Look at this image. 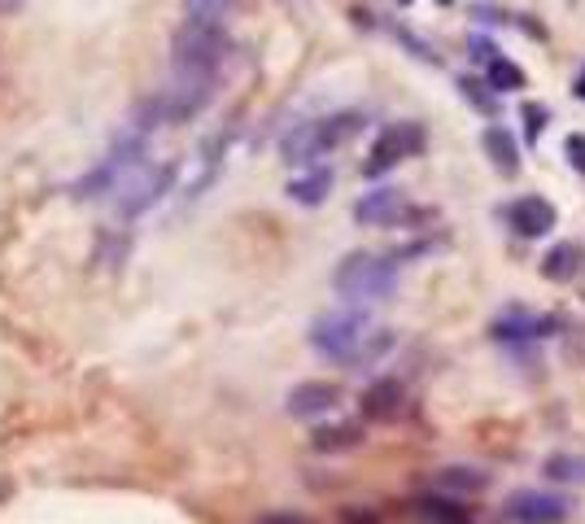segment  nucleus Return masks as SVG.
<instances>
[{
	"mask_svg": "<svg viewBox=\"0 0 585 524\" xmlns=\"http://www.w3.org/2000/svg\"><path fill=\"white\" fill-rule=\"evenodd\" d=\"M433 490L441 494H459V498H476V494H485L489 490V472L481 468H441L433 472Z\"/></svg>",
	"mask_w": 585,
	"mask_h": 524,
	"instance_id": "nucleus-15",
	"label": "nucleus"
},
{
	"mask_svg": "<svg viewBox=\"0 0 585 524\" xmlns=\"http://www.w3.org/2000/svg\"><path fill=\"white\" fill-rule=\"evenodd\" d=\"M564 158H568L572 171L585 175V131H572V136L564 140Z\"/></svg>",
	"mask_w": 585,
	"mask_h": 524,
	"instance_id": "nucleus-26",
	"label": "nucleus"
},
{
	"mask_svg": "<svg viewBox=\"0 0 585 524\" xmlns=\"http://www.w3.org/2000/svg\"><path fill=\"white\" fill-rule=\"evenodd\" d=\"M572 516V498L551 490H516L507 498L511 524H564Z\"/></svg>",
	"mask_w": 585,
	"mask_h": 524,
	"instance_id": "nucleus-8",
	"label": "nucleus"
},
{
	"mask_svg": "<svg viewBox=\"0 0 585 524\" xmlns=\"http://www.w3.org/2000/svg\"><path fill=\"white\" fill-rule=\"evenodd\" d=\"M236 5V0H184L188 18L193 22H223V14Z\"/></svg>",
	"mask_w": 585,
	"mask_h": 524,
	"instance_id": "nucleus-24",
	"label": "nucleus"
},
{
	"mask_svg": "<svg viewBox=\"0 0 585 524\" xmlns=\"http://www.w3.org/2000/svg\"><path fill=\"white\" fill-rule=\"evenodd\" d=\"M572 88H577V97L585 101V70H581V79H577V83H572Z\"/></svg>",
	"mask_w": 585,
	"mask_h": 524,
	"instance_id": "nucleus-29",
	"label": "nucleus"
},
{
	"mask_svg": "<svg viewBox=\"0 0 585 524\" xmlns=\"http://www.w3.org/2000/svg\"><path fill=\"white\" fill-rule=\"evenodd\" d=\"M524 136L529 140H537L546 131V123H551V110H546V105H537V101H524Z\"/></svg>",
	"mask_w": 585,
	"mask_h": 524,
	"instance_id": "nucleus-25",
	"label": "nucleus"
},
{
	"mask_svg": "<svg viewBox=\"0 0 585 524\" xmlns=\"http://www.w3.org/2000/svg\"><path fill=\"white\" fill-rule=\"evenodd\" d=\"M402 402H407V389H402V380L398 376H380L372 380V385L363 389V420H376V424H385L393 420V415L402 411Z\"/></svg>",
	"mask_w": 585,
	"mask_h": 524,
	"instance_id": "nucleus-12",
	"label": "nucleus"
},
{
	"mask_svg": "<svg viewBox=\"0 0 585 524\" xmlns=\"http://www.w3.org/2000/svg\"><path fill=\"white\" fill-rule=\"evenodd\" d=\"M232 40L223 22H179L171 35V66L175 79H214V70L228 62Z\"/></svg>",
	"mask_w": 585,
	"mask_h": 524,
	"instance_id": "nucleus-1",
	"label": "nucleus"
},
{
	"mask_svg": "<svg viewBox=\"0 0 585 524\" xmlns=\"http://www.w3.org/2000/svg\"><path fill=\"white\" fill-rule=\"evenodd\" d=\"M337 402H341V385H332V380H302V385L289 389L284 411L293 420H315V415H328Z\"/></svg>",
	"mask_w": 585,
	"mask_h": 524,
	"instance_id": "nucleus-10",
	"label": "nucleus"
},
{
	"mask_svg": "<svg viewBox=\"0 0 585 524\" xmlns=\"http://www.w3.org/2000/svg\"><path fill=\"white\" fill-rule=\"evenodd\" d=\"M389 350H393V332H385V328H380V332H367V337L358 341V350H354L345 363L363 367V363H376L380 354H389Z\"/></svg>",
	"mask_w": 585,
	"mask_h": 524,
	"instance_id": "nucleus-21",
	"label": "nucleus"
},
{
	"mask_svg": "<svg viewBox=\"0 0 585 524\" xmlns=\"http://www.w3.org/2000/svg\"><path fill=\"white\" fill-rule=\"evenodd\" d=\"M455 88H459V97L468 101V105H476V110H481V114H494V101H498V97L485 88L481 79H468V75H463V79L455 83Z\"/></svg>",
	"mask_w": 585,
	"mask_h": 524,
	"instance_id": "nucleus-23",
	"label": "nucleus"
},
{
	"mask_svg": "<svg viewBox=\"0 0 585 524\" xmlns=\"http://www.w3.org/2000/svg\"><path fill=\"white\" fill-rule=\"evenodd\" d=\"M559 324L546 315H507L494 324V337H551Z\"/></svg>",
	"mask_w": 585,
	"mask_h": 524,
	"instance_id": "nucleus-19",
	"label": "nucleus"
},
{
	"mask_svg": "<svg viewBox=\"0 0 585 524\" xmlns=\"http://www.w3.org/2000/svg\"><path fill=\"white\" fill-rule=\"evenodd\" d=\"M367 118L358 110H341V114H328V118H315V123H302L293 127L289 136L280 140V153L289 166H310L315 158H324V153L341 149L345 140H354L358 131H363Z\"/></svg>",
	"mask_w": 585,
	"mask_h": 524,
	"instance_id": "nucleus-2",
	"label": "nucleus"
},
{
	"mask_svg": "<svg viewBox=\"0 0 585 524\" xmlns=\"http://www.w3.org/2000/svg\"><path fill=\"white\" fill-rule=\"evenodd\" d=\"M367 337V311L363 306H345V311H328L310 324V345L324 359H350L358 341Z\"/></svg>",
	"mask_w": 585,
	"mask_h": 524,
	"instance_id": "nucleus-4",
	"label": "nucleus"
},
{
	"mask_svg": "<svg viewBox=\"0 0 585 524\" xmlns=\"http://www.w3.org/2000/svg\"><path fill=\"white\" fill-rule=\"evenodd\" d=\"M524 83H529V75H524L520 62H511V57H489L485 62V88L494 92V97H503V92H520Z\"/></svg>",
	"mask_w": 585,
	"mask_h": 524,
	"instance_id": "nucleus-18",
	"label": "nucleus"
},
{
	"mask_svg": "<svg viewBox=\"0 0 585 524\" xmlns=\"http://www.w3.org/2000/svg\"><path fill=\"white\" fill-rule=\"evenodd\" d=\"M22 0H0V14H18Z\"/></svg>",
	"mask_w": 585,
	"mask_h": 524,
	"instance_id": "nucleus-28",
	"label": "nucleus"
},
{
	"mask_svg": "<svg viewBox=\"0 0 585 524\" xmlns=\"http://www.w3.org/2000/svg\"><path fill=\"white\" fill-rule=\"evenodd\" d=\"M358 442H363V424H324L310 433V446L319 450V455H341V450H354Z\"/></svg>",
	"mask_w": 585,
	"mask_h": 524,
	"instance_id": "nucleus-16",
	"label": "nucleus"
},
{
	"mask_svg": "<svg viewBox=\"0 0 585 524\" xmlns=\"http://www.w3.org/2000/svg\"><path fill=\"white\" fill-rule=\"evenodd\" d=\"M546 476L551 481H585V459H577V455H551L546 459Z\"/></svg>",
	"mask_w": 585,
	"mask_h": 524,
	"instance_id": "nucleus-22",
	"label": "nucleus"
},
{
	"mask_svg": "<svg viewBox=\"0 0 585 524\" xmlns=\"http://www.w3.org/2000/svg\"><path fill=\"white\" fill-rule=\"evenodd\" d=\"M415 153H424V127L420 123H393L376 136V145L363 162V175L367 180H380L385 171H393L402 158H415Z\"/></svg>",
	"mask_w": 585,
	"mask_h": 524,
	"instance_id": "nucleus-7",
	"label": "nucleus"
},
{
	"mask_svg": "<svg viewBox=\"0 0 585 524\" xmlns=\"http://www.w3.org/2000/svg\"><path fill=\"white\" fill-rule=\"evenodd\" d=\"M145 162V136H127V140H118V145L110 149V158H105L97 171H88L83 180L75 184V197L79 201H97V197H110L118 184L127 180L136 166Z\"/></svg>",
	"mask_w": 585,
	"mask_h": 524,
	"instance_id": "nucleus-5",
	"label": "nucleus"
},
{
	"mask_svg": "<svg viewBox=\"0 0 585 524\" xmlns=\"http://www.w3.org/2000/svg\"><path fill=\"white\" fill-rule=\"evenodd\" d=\"M175 184V166L171 162H162V166H149V162H140L136 171L127 175L123 184L114 188V210L123 214V219H136V214H145L153 201H162V193Z\"/></svg>",
	"mask_w": 585,
	"mask_h": 524,
	"instance_id": "nucleus-6",
	"label": "nucleus"
},
{
	"mask_svg": "<svg viewBox=\"0 0 585 524\" xmlns=\"http://www.w3.org/2000/svg\"><path fill=\"white\" fill-rule=\"evenodd\" d=\"M332 289H337L350 306L363 302H385V297L398 289V267L380 254H350L332 276Z\"/></svg>",
	"mask_w": 585,
	"mask_h": 524,
	"instance_id": "nucleus-3",
	"label": "nucleus"
},
{
	"mask_svg": "<svg viewBox=\"0 0 585 524\" xmlns=\"http://www.w3.org/2000/svg\"><path fill=\"white\" fill-rule=\"evenodd\" d=\"M577 271H581V245L577 241H559V245L546 249V258H542V276L546 280L568 284Z\"/></svg>",
	"mask_w": 585,
	"mask_h": 524,
	"instance_id": "nucleus-17",
	"label": "nucleus"
},
{
	"mask_svg": "<svg viewBox=\"0 0 585 524\" xmlns=\"http://www.w3.org/2000/svg\"><path fill=\"white\" fill-rule=\"evenodd\" d=\"M402 206H407V193L380 184V188H372V193H363L354 201V219L363 223V228H385V223H393L402 214Z\"/></svg>",
	"mask_w": 585,
	"mask_h": 524,
	"instance_id": "nucleus-11",
	"label": "nucleus"
},
{
	"mask_svg": "<svg viewBox=\"0 0 585 524\" xmlns=\"http://www.w3.org/2000/svg\"><path fill=\"white\" fill-rule=\"evenodd\" d=\"M258 524H306L302 516H289V511H276V516H262Z\"/></svg>",
	"mask_w": 585,
	"mask_h": 524,
	"instance_id": "nucleus-27",
	"label": "nucleus"
},
{
	"mask_svg": "<svg viewBox=\"0 0 585 524\" xmlns=\"http://www.w3.org/2000/svg\"><path fill=\"white\" fill-rule=\"evenodd\" d=\"M332 184H337V175H332V166H310L306 175H297V180H289V201H297V206H324Z\"/></svg>",
	"mask_w": 585,
	"mask_h": 524,
	"instance_id": "nucleus-14",
	"label": "nucleus"
},
{
	"mask_svg": "<svg viewBox=\"0 0 585 524\" xmlns=\"http://www.w3.org/2000/svg\"><path fill=\"white\" fill-rule=\"evenodd\" d=\"M503 219H507V228L524 236V241H537V236H551L559 228V210H555V201L551 197H542V193H524L516 197L511 206L503 210Z\"/></svg>",
	"mask_w": 585,
	"mask_h": 524,
	"instance_id": "nucleus-9",
	"label": "nucleus"
},
{
	"mask_svg": "<svg viewBox=\"0 0 585 524\" xmlns=\"http://www.w3.org/2000/svg\"><path fill=\"white\" fill-rule=\"evenodd\" d=\"M415 511L428 520V524H468V511L455 507L450 498H415Z\"/></svg>",
	"mask_w": 585,
	"mask_h": 524,
	"instance_id": "nucleus-20",
	"label": "nucleus"
},
{
	"mask_svg": "<svg viewBox=\"0 0 585 524\" xmlns=\"http://www.w3.org/2000/svg\"><path fill=\"white\" fill-rule=\"evenodd\" d=\"M481 149H485L489 166H494L503 180H516L520 175V145H516V136H511L503 123H489L481 131Z\"/></svg>",
	"mask_w": 585,
	"mask_h": 524,
	"instance_id": "nucleus-13",
	"label": "nucleus"
}]
</instances>
